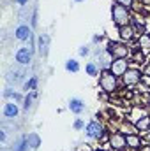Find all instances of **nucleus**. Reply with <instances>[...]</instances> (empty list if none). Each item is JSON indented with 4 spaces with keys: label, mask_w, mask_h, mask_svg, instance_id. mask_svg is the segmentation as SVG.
Returning a JSON list of instances; mask_svg holds the SVG:
<instances>
[{
    "label": "nucleus",
    "mask_w": 150,
    "mask_h": 151,
    "mask_svg": "<svg viewBox=\"0 0 150 151\" xmlns=\"http://www.w3.org/2000/svg\"><path fill=\"white\" fill-rule=\"evenodd\" d=\"M149 102H150V93H149Z\"/></svg>",
    "instance_id": "obj_37"
},
{
    "label": "nucleus",
    "mask_w": 150,
    "mask_h": 151,
    "mask_svg": "<svg viewBox=\"0 0 150 151\" xmlns=\"http://www.w3.org/2000/svg\"><path fill=\"white\" fill-rule=\"evenodd\" d=\"M14 37L18 39V40H21V42L28 40V39L32 37V27H28V25H20V27L14 30Z\"/></svg>",
    "instance_id": "obj_12"
},
{
    "label": "nucleus",
    "mask_w": 150,
    "mask_h": 151,
    "mask_svg": "<svg viewBox=\"0 0 150 151\" xmlns=\"http://www.w3.org/2000/svg\"><path fill=\"white\" fill-rule=\"evenodd\" d=\"M67 107H69V111L74 114H81L85 111V102L81 100V99H78V97H73L71 100H69V104H67Z\"/></svg>",
    "instance_id": "obj_14"
},
{
    "label": "nucleus",
    "mask_w": 150,
    "mask_h": 151,
    "mask_svg": "<svg viewBox=\"0 0 150 151\" xmlns=\"http://www.w3.org/2000/svg\"><path fill=\"white\" fill-rule=\"evenodd\" d=\"M115 2L120 4V5H124V7H129V9L134 5V0H115Z\"/></svg>",
    "instance_id": "obj_25"
},
{
    "label": "nucleus",
    "mask_w": 150,
    "mask_h": 151,
    "mask_svg": "<svg viewBox=\"0 0 150 151\" xmlns=\"http://www.w3.org/2000/svg\"><path fill=\"white\" fill-rule=\"evenodd\" d=\"M117 79H118V77L113 76V72L110 69L101 70V74H99V86H101V90H103L104 93H115L117 88H118V81H117Z\"/></svg>",
    "instance_id": "obj_2"
},
{
    "label": "nucleus",
    "mask_w": 150,
    "mask_h": 151,
    "mask_svg": "<svg viewBox=\"0 0 150 151\" xmlns=\"http://www.w3.org/2000/svg\"><path fill=\"white\" fill-rule=\"evenodd\" d=\"M101 40H103L101 35H94V39H92V42H94V44H97V42H101Z\"/></svg>",
    "instance_id": "obj_31"
},
{
    "label": "nucleus",
    "mask_w": 150,
    "mask_h": 151,
    "mask_svg": "<svg viewBox=\"0 0 150 151\" xmlns=\"http://www.w3.org/2000/svg\"><path fill=\"white\" fill-rule=\"evenodd\" d=\"M140 151H150V146H141V148H140Z\"/></svg>",
    "instance_id": "obj_32"
},
{
    "label": "nucleus",
    "mask_w": 150,
    "mask_h": 151,
    "mask_svg": "<svg viewBox=\"0 0 150 151\" xmlns=\"http://www.w3.org/2000/svg\"><path fill=\"white\" fill-rule=\"evenodd\" d=\"M94 151H106V150H94Z\"/></svg>",
    "instance_id": "obj_36"
},
{
    "label": "nucleus",
    "mask_w": 150,
    "mask_h": 151,
    "mask_svg": "<svg viewBox=\"0 0 150 151\" xmlns=\"http://www.w3.org/2000/svg\"><path fill=\"white\" fill-rule=\"evenodd\" d=\"M141 77H143V72L140 70V69H127V72L122 76V79H124V84L125 86H134V84H138L140 81H141Z\"/></svg>",
    "instance_id": "obj_5"
},
{
    "label": "nucleus",
    "mask_w": 150,
    "mask_h": 151,
    "mask_svg": "<svg viewBox=\"0 0 150 151\" xmlns=\"http://www.w3.org/2000/svg\"><path fill=\"white\" fill-rule=\"evenodd\" d=\"M110 146H111L115 151H124L127 148L125 134H122V132H111V134H110Z\"/></svg>",
    "instance_id": "obj_7"
},
{
    "label": "nucleus",
    "mask_w": 150,
    "mask_h": 151,
    "mask_svg": "<svg viewBox=\"0 0 150 151\" xmlns=\"http://www.w3.org/2000/svg\"><path fill=\"white\" fill-rule=\"evenodd\" d=\"M111 19H113V23H115L118 28H120V27H127V25H131V19H133L131 9L120 5V4L111 5Z\"/></svg>",
    "instance_id": "obj_1"
},
{
    "label": "nucleus",
    "mask_w": 150,
    "mask_h": 151,
    "mask_svg": "<svg viewBox=\"0 0 150 151\" xmlns=\"http://www.w3.org/2000/svg\"><path fill=\"white\" fill-rule=\"evenodd\" d=\"M136 35V28L133 27V25H127V27H120L118 28V37L122 42H129V40H133Z\"/></svg>",
    "instance_id": "obj_11"
},
{
    "label": "nucleus",
    "mask_w": 150,
    "mask_h": 151,
    "mask_svg": "<svg viewBox=\"0 0 150 151\" xmlns=\"http://www.w3.org/2000/svg\"><path fill=\"white\" fill-rule=\"evenodd\" d=\"M0 141H2V142H5V141H7V132H5V128H2V130H0Z\"/></svg>",
    "instance_id": "obj_28"
},
{
    "label": "nucleus",
    "mask_w": 150,
    "mask_h": 151,
    "mask_svg": "<svg viewBox=\"0 0 150 151\" xmlns=\"http://www.w3.org/2000/svg\"><path fill=\"white\" fill-rule=\"evenodd\" d=\"M127 69H129L127 58H115L111 62V65H110V70H111L113 76H117V77H122V76L127 72Z\"/></svg>",
    "instance_id": "obj_6"
},
{
    "label": "nucleus",
    "mask_w": 150,
    "mask_h": 151,
    "mask_svg": "<svg viewBox=\"0 0 150 151\" xmlns=\"http://www.w3.org/2000/svg\"><path fill=\"white\" fill-rule=\"evenodd\" d=\"M85 72L88 76H92V77H95V76H99V65L95 63V62H88L87 65H85Z\"/></svg>",
    "instance_id": "obj_19"
},
{
    "label": "nucleus",
    "mask_w": 150,
    "mask_h": 151,
    "mask_svg": "<svg viewBox=\"0 0 150 151\" xmlns=\"http://www.w3.org/2000/svg\"><path fill=\"white\" fill-rule=\"evenodd\" d=\"M106 49H108V53L111 55L113 58H129V55H131V47H127L122 42H115V40L108 42Z\"/></svg>",
    "instance_id": "obj_4"
},
{
    "label": "nucleus",
    "mask_w": 150,
    "mask_h": 151,
    "mask_svg": "<svg viewBox=\"0 0 150 151\" xmlns=\"http://www.w3.org/2000/svg\"><path fill=\"white\" fill-rule=\"evenodd\" d=\"M143 76H145V77H150V63L145 65V69H143Z\"/></svg>",
    "instance_id": "obj_29"
},
{
    "label": "nucleus",
    "mask_w": 150,
    "mask_h": 151,
    "mask_svg": "<svg viewBox=\"0 0 150 151\" xmlns=\"http://www.w3.org/2000/svg\"><path fill=\"white\" fill-rule=\"evenodd\" d=\"M32 97H34V95H32V93H30V95H27V97H25V106H23V107H25V109H27V111H28V107H30V106H32Z\"/></svg>",
    "instance_id": "obj_27"
},
{
    "label": "nucleus",
    "mask_w": 150,
    "mask_h": 151,
    "mask_svg": "<svg viewBox=\"0 0 150 151\" xmlns=\"http://www.w3.org/2000/svg\"><path fill=\"white\" fill-rule=\"evenodd\" d=\"M14 2H16L18 5H21V7H25V5H27V4H28L30 0H14Z\"/></svg>",
    "instance_id": "obj_30"
},
{
    "label": "nucleus",
    "mask_w": 150,
    "mask_h": 151,
    "mask_svg": "<svg viewBox=\"0 0 150 151\" xmlns=\"http://www.w3.org/2000/svg\"><path fill=\"white\" fill-rule=\"evenodd\" d=\"M4 97H5V99H14L16 102H20V100H21V95H20V93H16V91H12L11 88H5Z\"/></svg>",
    "instance_id": "obj_22"
},
{
    "label": "nucleus",
    "mask_w": 150,
    "mask_h": 151,
    "mask_svg": "<svg viewBox=\"0 0 150 151\" xmlns=\"http://www.w3.org/2000/svg\"><path fill=\"white\" fill-rule=\"evenodd\" d=\"M141 4H145V5H150V0H141Z\"/></svg>",
    "instance_id": "obj_33"
},
{
    "label": "nucleus",
    "mask_w": 150,
    "mask_h": 151,
    "mask_svg": "<svg viewBox=\"0 0 150 151\" xmlns=\"http://www.w3.org/2000/svg\"><path fill=\"white\" fill-rule=\"evenodd\" d=\"M27 77V72L23 70V69H11L7 76H5V81L9 83V84H18V83H21L23 79Z\"/></svg>",
    "instance_id": "obj_9"
},
{
    "label": "nucleus",
    "mask_w": 150,
    "mask_h": 151,
    "mask_svg": "<svg viewBox=\"0 0 150 151\" xmlns=\"http://www.w3.org/2000/svg\"><path fill=\"white\" fill-rule=\"evenodd\" d=\"M2 151H14V150H9V148H5V146H4V148H2Z\"/></svg>",
    "instance_id": "obj_34"
},
{
    "label": "nucleus",
    "mask_w": 150,
    "mask_h": 151,
    "mask_svg": "<svg viewBox=\"0 0 150 151\" xmlns=\"http://www.w3.org/2000/svg\"><path fill=\"white\" fill-rule=\"evenodd\" d=\"M14 58H16V62L20 65H30V62H32V49L30 47H18Z\"/></svg>",
    "instance_id": "obj_8"
},
{
    "label": "nucleus",
    "mask_w": 150,
    "mask_h": 151,
    "mask_svg": "<svg viewBox=\"0 0 150 151\" xmlns=\"http://www.w3.org/2000/svg\"><path fill=\"white\" fill-rule=\"evenodd\" d=\"M73 128H74V130H85V121H83L81 118H78L74 121V125H73Z\"/></svg>",
    "instance_id": "obj_23"
},
{
    "label": "nucleus",
    "mask_w": 150,
    "mask_h": 151,
    "mask_svg": "<svg viewBox=\"0 0 150 151\" xmlns=\"http://www.w3.org/2000/svg\"><path fill=\"white\" fill-rule=\"evenodd\" d=\"M27 137V144H28V148L30 150H37L39 146H41V139H39L37 134H28V135H25Z\"/></svg>",
    "instance_id": "obj_17"
},
{
    "label": "nucleus",
    "mask_w": 150,
    "mask_h": 151,
    "mask_svg": "<svg viewBox=\"0 0 150 151\" xmlns=\"http://www.w3.org/2000/svg\"><path fill=\"white\" fill-rule=\"evenodd\" d=\"M125 142H127L129 150H134V151H138L143 146V141H141V137L138 134H127L125 135Z\"/></svg>",
    "instance_id": "obj_13"
},
{
    "label": "nucleus",
    "mask_w": 150,
    "mask_h": 151,
    "mask_svg": "<svg viewBox=\"0 0 150 151\" xmlns=\"http://www.w3.org/2000/svg\"><path fill=\"white\" fill-rule=\"evenodd\" d=\"M138 46H140L141 49H150V34H140Z\"/></svg>",
    "instance_id": "obj_20"
},
{
    "label": "nucleus",
    "mask_w": 150,
    "mask_h": 151,
    "mask_svg": "<svg viewBox=\"0 0 150 151\" xmlns=\"http://www.w3.org/2000/svg\"><path fill=\"white\" fill-rule=\"evenodd\" d=\"M36 86H37V77H36V76H32V77L25 83V86H23V88H25L27 91H34V90H36Z\"/></svg>",
    "instance_id": "obj_21"
},
{
    "label": "nucleus",
    "mask_w": 150,
    "mask_h": 151,
    "mask_svg": "<svg viewBox=\"0 0 150 151\" xmlns=\"http://www.w3.org/2000/svg\"><path fill=\"white\" fill-rule=\"evenodd\" d=\"M140 49H141L140 46L134 49V60H136V62H143V60H145V56H143V53H141Z\"/></svg>",
    "instance_id": "obj_24"
},
{
    "label": "nucleus",
    "mask_w": 150,
    "mask_h": 151,
    "mask_svg": "<svg viewBox=\"0 0 150 151\" xmlns=\"http://www.w3.org/2000/svg\"><path fill=\"white\" fill-rule=\"evenodd\" d=\"M74 2H78V4H79V2H85V0H74Z\"/></svg>",
    "instance_id": "obj_35"
},
{
    "label": "nucleus",
    "mask_w": 150,
    "mask_h": 151,
    "mask_svg": "<svg viewBox=\"0 0 150 151\" xmlns=\"http://www.w3.org/2000/svg\"><path fill=\"white\" fill-rule=\"evenodd\" d=\"M48 46H50V37L46 35V34H42L41 37H39V55L41 56H46L48 55Z\"/></svg>",
    "instance_id": "obj_16"
},
{
    "label": "nucleus",
    "mask_w": 150,
    "mask_h": 151,
    "mask_svg": "<svg viewBox=\"0 0 150 151\" xmlns=\"http://www.w3.org/2000/svg\"><path fill=\"white\" fill-rule=\"evenodd\" d=\"M136 132H149L150 130V116H141L140 119L134 121Z\"/></svg>",
    "instance_id": "obj_15"
},
{
    "label": "nucleus",
    "mask_w": 150,
    "mask_h": 151,
    "mask_svg": "<svg viewBox=\"0 0 150 151\" xmlns=\"http://www.w3.org/2000/svg\"><path fill=\"white\" fill-rule=\"evenodd\" d=\"M66 70L67 72H73V74H76V72H79V62L76 60V58H69L67 62H66Z\"/></svg>",
    "instance_id": "obj_18"
},
{
    "label": "nucleus",
    "mask_w": 150,
    "mask_h": 151,
    "mask_svg": "<svg viewBox=\"0 0 150 151\" xmlns=\"http://www.w3.org/2000/svg\"><path fill=\"white\" fill-rule=\"evenodd\" d=\"M104 134H106V132H104V127H103V123L97 121V119H92V121H88V123L85 125V135H87L88 139H92V141L103 139Z\"/></svg>",
    "instance_id": "obj_3"
},
{
    "label": "nucleus",
    "mask_w": 150,
    "mask_h": 151,
    "mask_svg": "<svg viewBox=\"0 0 150 151\" xmlns=\"http://www.w3.org/2000/svg\"><path fill=\"white\" fill-rule=\"evenodd\" d=\"M78 53H79V56H88V55H90V47H88V46H81Z\"/></svg>",
    "instance_id": "obj_26"
},
{
    "label": "nucleus",
    "mask_w": 150,
    "mask_h": 151,
    "mask_svg": "<svg viewBox=\"0 0 150 151\" xmlns=\"http://www.w3.org/2000/svg\"><path fill=\"white\" fill-rule=\"evenodd\" d=\"M2 114H4L5 119H14V118L20 114L18 104H14V102H5V104H4V109H2Z\"/></svg>",
    "instance_id": "obj_10"
}]
</instances>
